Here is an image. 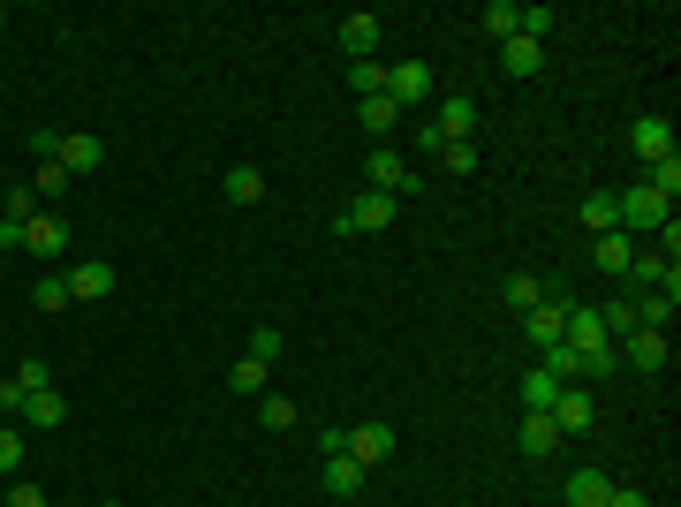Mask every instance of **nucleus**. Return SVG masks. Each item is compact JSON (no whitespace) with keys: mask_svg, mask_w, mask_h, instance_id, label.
I'll return each mask as SVG.
<instances>
[{"mask_svg":"<svg viewBox=\"0 0 681 507\" xmlns=\"http://www.w3.org/2000/svg\"><path fill=\"white\" fill-rule=\"evenodd\" d=\"M394 212H401V197H379V189H363L356 205H340V212H334V235H379Z\"/></svg>","mask_w":681,"mask_h":507,"instance_id":"nucleus-1","label":"nucleus"},{"mask_svg":"<svg viewBox=\"0 0 681 507\" xmlns=\"http://www.w3.org/2000/svg\"><path fill=\"white\" fill-rule=\"evenodd\" d=\"M667 220H674V205H667L659 189H644V182H636V189L621 197V235H659Z\"/></svg>","mask_w":681,"mask_h":507,"instance_id":"nucleus-2","label":"nucleus"},{"mask_svg":"<svg viewBox=\"0 0 681 507\" xmlns=\"http://www.w3.org/2000/svg\"><path fill=\"white\" fill-rule=\"evenodd\" d=\"M363 174H371V189H379V197H417V174L401 168V152H394V145H371Z\"/></svg>","mask_w":681,"mask_h":507,"instance_id":"nucleus-3","label":"nucleus"},{"mask_svg":"<svg viewBox=\"0 0 681 507\" xmlns=\"http://www.w3.org/2000/svg\"><path fill=\"white\" fill-rule=\"evenodd\" d=\"M545 417H553V432H560V440H583V432H591V417H598V401H591V386H560V401H553Z\"/></svg>","mask_w":681,"mask_h":507,"instance_id":"nucleus-4","label":"nucleus"},{"mask_svg":"<svg viewBox=\"0 0 681 507\" xmlns=\"http://www.w3.org/2000/svg\"><path fill=\"white\" fill-rule=\"evenodd\" d=\"M629 152H636L644 168L667 160V152H674V122H667V114H636V122H629Z\"/></svg>","mask_w":681,"mask_h":507,"instance_id":"nucleus-5","label":"nucleus"},{"mask_svg":"<svg viewBox=\"0 0 681 507\" xmlns=\"http://www.w3.org/2000/svg\"><path fill=\"white\" fill-rule=\"evenodd\" d=\"M386 99H394L401 114H409V107H424V99H432V69H424V61H401V69H386Z\"/></svg>","mask_w":681,"mask_h":507,"instance_id":"nucleus-6","label":"nucleus"},{"mask_svg":"<svg viewBox=\"0 0 681 507\" xmlns=\"http://www.w3.org/2000/svg\"><path fill=\"white\" fill-rule=\"evenodd\" d=\"M432 129H439V145H478V99H462V91L439 99V122Z\"/></svg>","mask_w":681,"mask_h":507,"instance_id":"nucleus-7","label":"nucleus"},{"mask_svg":"<svg viewBox=\"0 0 681 507\" xmlns=\"http://www.w3.org/2000/svg\"><path fill=\"white\" fill-rule=\"evenodd\" d=\"M99 160H107V145H99L91 129H76V137H61V152H53V168L69 174V182H76V174H99Z\"/></svg>","mask_w":681,"mask_h":507,"instance_id":"nucleus-8","label":"nucleus"},{"mask_svg":"<svg viewBox=\"0 0 681 507\" xmlns=\"http://www.w3.org/2000/svg\"><path fill=\"white\" fill-rule=\"evenodd\" d=\"M386 455H394V424H379V417H371V424H356V432H348V462L379 470Z\"/></svg>","mask_w":681,"mask_h":507,"instance_id":"nucleus-9","label":"nucleus"},{"mask_svg":"<svg viewBox=\"0 0 681 507\" xmlns=\"http://www.w3.org/2000/svg\"><path fill=\"white\" fill-rule=\"evenodd\" d=\"M621 363L629 371H667V334H644V326L621 334Z\"/></svg>","mask_w":681,"mask_h":507,"instance_id":"nucleus-10","label":"nucleus"},{"mask_svg":"<svg viewBox=\"0 0 681 507\" xmlns=\"http://www.w3.org/2000/svg\"><path fill=\"white\" fill-rule=\"evenodd\" d=\"M340 53L348 61H379V15H340Z\"/></svg>","mask_w":681,"mask_h":507,"instance_id":"nucleus-11","label":"nucleus"},{"mask_svg":"<svg viewBox=\"0 0 681 507\" xmlns=\"http://www.w3.org/2000/svg\"><path fill=\"white\" fill-rule=\"evenodd\" d=\"M23 424H30V432H61V424H69V401H61V386H38V394L23 401Z\"/></svg>","mask_w":681,"mask_h":507,"instance_id":"nucleus-12","label":"nucleus"},{"mask_svg":"<svg viewBox=\"0 0 681 507\" xmlns=\"http://www.w3.org/2000/svg\"><path fill=\"white\" fill-rule=\"evenodd\" d=\"M674 304H681V288H644V296H636V326H644V334H667V326H674Z\"/></svg>","mask_w":681,"mask_h":507,"instance_id":"nucleus-13","label":"nucleus"},{"mask_svg":"<svg viewBox=\"0 0 681 507\" xmlns=\"http://www.w3.org/2000/svg\"><path fill=\"white\" fill-rule=\"evenodd\" d=\"M560 334H568V311H553V304H537V311H522V341H530L537 356H545V348H553Z\"/></svg>","mask_w":681,"mask_h":507,"instance_id":"nucleus-14","label":"nucleus"},{"mask_svg":"<svg viewBox=\"0 0 681 507\" xmlns=\"http://www.w3.org/2000/svg\"><path fill=\"white\" fill-rule=\"evenodd\" d=\"M560 493H568V507H606L614 500V478H606V470H568Z\"/></svg>","mask_w":681,"mask_h":507,"instance_id":"nucleus-15","label":"nucleus"},{"mask_svg":"<svg viewBox=\"0 0 681 507\" xmlns=\"http://www.w3.org/2000/svg\"><path fill=\"white\" fill-rule=\"evenodd\" d=\"M61 243H69V220H53V212H38V220L23 227V250H30V258H61Z\"/></svg>","mask_w":681,"mask_h":507,"instance_id":"nucleus-16","label":"nucleus"},{"mask_svg":"<svg viewBox=\"0 0 681 507\" xmlns=\"http://www.w3.org/2000/svg\"><path fill=\"white\" fill-rule=\"evenodd\" d=\"M553 401H560V379H553L545 363H530V371H522V417H545Z\"/></svg>","mask_w":681,"mask_h":507,"instance_id":"nucleus-17","label":"nucleus"},{"mask_svg":"<svg viewBox=\"0 0 681 507\" xmlns=\"http://www.w3.org/2000/svg\"><path fill=\"white\" fill-rule=\"evenodd\" d=\"M107 288H114V265H99V258H91V265H69V296H76V304H99Z\"/></svg>","mask_w":681,"mask_h":507,"instance_id":"nucleus-18","label":"nucleus"},{"mask_svg":"<svg viewBox=\"0 0 681 507\" xmlns=\"http://www.w3.org/2000/svg\"><path fill=\"white\" fill-rule=\"evenodd\" d=\"M591 258H598L606 273H629V265H636V235H621V227H614V235H598V243H591Z\"/></svg>","mask_w":681,"mask_h":507,"instance_id":"nucleus-19","label":"nucleus"},{"mask_svg":"<svg viewBox=\"0 0 681 507\" xmlns=\"http://www.w3.org/2000/svg\"><path fill=\"white\" fill-rule=\"evenodd\" d=\"M500 69H508V76H537V69H545V46H537V38H508V46H500Z\"/></svg>","mask_w":681,"mask_h":507,"instance_id":"nucleus-20","label":"nucleus"},{"mask_svg":"<svg viewBox=\"0 0 681 507\" xmlns=\"http://www.w3.org/2000/svg\"><path fill=\"white\" fill-rule=\"evenodd\" d=\"M500 304H508V311H537V304H545V281H537V273H508V281H500Z\"/></svg>","mask_w":681,"mask_h":507,"instance_id":"nucleus-21","label":"nucleus"},{"mask_svg":"<svg viewBox=\"0 0 681 507\" xmlns=\"http://www.w3.org/2000/svg\"><path fill=\"white\" fill-rule=\"evenodd\" d=\"M326 493H334V500H356V493H363V462H348V455H326Z\"/></svg>","mask_w":681,"mask_h":507,"instance_id":"nucleus-22","label":"nucleus"},{"mask_svg":"<svg viewBox=\"0 0 681 507\" xmlns=\"http://www.w3.org/2000/svg\"><path fill=\"white\" fill-rule=\"evenodd\" d=\"M356 114H363V129H371V137H394V122H401V107H394L386 91H371V99H356Z\"/></svg>","mask_w":681,"mask_h":507,"instance_id":"nucleus-23","label":"nucleus"},{"mask_svg":"<svg viewBox=\"0 0 681 507\" xmlns=\"http://www.w3.org/2000/svg\"><path fill=\"white\" fill-rule=\"evenodd\" d=\"M515 447H522V455H537V462H545V455H553V447H560V432H553V417H522V432H515Z\"/></svg>","mask_w":681,"mask_h":507,"instance_id":"nucleus-24","label":"nucleus"},{"mask_svg":"<svg viewBox=\"0 0 681 507\" xmlns=\"http://www.w3.org/2000/svg\"><path fill=\"white\" fill-rule=\"evenodd\" d=\"M583 227H591V235H614V227H621V197H606V189L583 197Z\"/></svg>","mask_w":681,"mask_h":507,"instance_id":"nucleus-25","label":"nucleus"},{"mask_svg":"<svg viewBox=\"0 0 681 507\" xmlns=\"http://www.w3.org/2000/svg\"><path fill=\"white\" fill-rule=\"evenodd\" d=\"M537 363H545V371H553V379H560V386H583V356H575V348H568V341H553V348H545V356H537Z\"/></svg>","mask_w":681,"mask_h":507,"instance_id":"nucleus-26","label":"nucleus"},{"mask_svg":"<svg viewBox=\"0 0 681 507\" xmlns=\"http://www.w3.org/2000/svg\"><path fill=\"white\" fill-rule=\"evenodd\" d=\"M644 189H659V197L674 205V197H681V152H667V160H652V168H644Z\"/></svg>","mask_w":681,"mask_h":507,"instance_id":"nucleus-27","label":"nucleus"},{"mask_svg":"<svg viewBox=\"0 0 681 507\" xmlns=\"http://www.w3.org/2000/svg\"><path fill=\"white\" fill-rule=\"evenodd\" d=\"M485 30H493L500 46H508V38H522V8H515V0H485Z\"/></svg>","mask_w":681,"mask_h":507,"instance_id":"nucleus-28","label":"nucleus"},{"mask_svg":"<svg viewBox=\"0 0 681 507\" xmlns=\"http://www.w3.org/2000/svg\"><path fill=\"white\" fill-rule=\"evenodd\" d=\"M30 304H38V311H69V304H76V296H69V273H38Z\"/></svg>","mask_w":681,"mask_h":507,"instance_id":"nucleus-29","label":"nucleus"},{"mask_svg":"<svg viewBox=\"0 0 681 507\" xmlns=\"http://www.w3.org/2000/svg\"><path fill=\"white\" fill-rule=\"evenodd\" d=\"M598 326H606V341H614V334H636V296H614V304H598Z\"/></svg>","mask_w":681,"mask_h":507,"instance_id":"nucleus-30","label":"nucleus"},{"mask_svg":"<svg viewBox=\"0 0 681 507\" xmlns=\"http://www.w3.org/2000/svg\"><path fill=\"white\" fill-rule=\"evenodd\" d=\"M265 371H273V363H258V356H235L227 386H235V394H265Z\"/></svg>","mask_w":681,"mask_h":507,"instance_id":"nucleus-31","label":"nucleus"},{"mask_svg":"<svg viewBox=\"0 0 681 507\" xmlns=\"http://www.w3.org/2000/svg\"><path fill=\"white\" fill-rule=\"evenodd\" d=\"M258 424H265V432H288V424H296V401H288V394H258Z\"/></svg>","mask_w":681,"mask_h":507,"instance_id":"nucleus-32","label":"nucleus"},{"mask_svg":"<svg viewBox=\"0 0 681 507\" xmlns=\"http://www.w3.org/2000/svg\"><path fill=\"white\" fill-rule=\"evenodd\" d=\"M227 197H235V205H258V197H265V174L258 168H227Z\"/></svg>","mask_w":681,"mask_h":507,"instance_id":"nucleus-33","label":"nucleus"},{"mask_svg":"<svg viewBox=\"0 0 681 507\" xmlns=\"http://www.w3.org/2000/svg\"><path fill=\"white\" fill-rule=\"evenodd\" d=\"M288 341H281V326H250V341H243V356H258V363H273Z\"/></svg>","mask_w":681,"mask_h":507,"instance_id":"nucleus-34","label":"nucleus"},{"mask_svg":"<svg viewBox=\"0 0 681 507\" xmlns=\"http://www.w3.org/2000/svg\"><path fill=\"white\" fill-rule=\"evenodd\" d=\"M348 84H356V99L386 91V61H356V69H348Z\"/></svg>","mask_w":681,"mask_h":507,"instance_id":"nucleus-35","label":"nucleus"},{"mask_svg":"<svg viewBox=\"0 0 681 507\" xmlns=\"http://www.w3.org/2000/svg\"><path fill=\"white\" fill-rule=\"evenodd\" d=\"M23 447H30V440H23L15 424H0V478H15V470H23Z\"/></svg>","mask_w":681,"mask_h":507,"instance_id":"nucleus-36","label":"nucleus"},{"mask_svg":"<svg viewBox=\"0 0 681 507\" xmlns=\"http://www.w3.org/2000/svg\"><path fill=\"white\" fill-rule=\"evenodd\" d=\"M15 386H23V394H38V386H53V371H46L38 356H23V363H15Z\"/></svg>","mask_w":681,"mask_h":507,"instance_id":"nucleus-37","label":"nucleus"},{"mask_svg":"<svg viewBox=\"0 0 681 507\" xmlns=\"http://www.w3.org/2000/svg\"><path fill=\"white\" fill-rule=\"evenodd\" d=\"M545 30H553V8H522V38H537V46H545Z\"/></svg>","mask_w":681,"mask_h":507,"instance_id":"nucleus-38","label":"nucleus"},{"mask_svg":"<svg viewBox=\"0 0 681 507\" xmlns=\"http://www.w3.org/2000/svg\"><path fill=\"white\" fill-rule=\"evenodd\" d=\"M0 212H15V220H38V189H8V205Z\"/></svg>","mask_w":681,"mask_h":507,"instance_id":"nucleus-39","label":"nucleus"},{"mask_svg":"<svg viewBox=\"0 0 681 507\" xmlns=\"http://www.w3.org/2000/svg\"><path fill=\"white\" fill-rule=\"evenodd\" d=\"M23 227H30V220H15V212H0V258H8V250H23Z\"/></svg>","mask_w":681,"mask_h":507,"instance_id":"nucleus-40","label":"nucleus"},{"mask_svg":"<svg viewBox=\"0 0 681 507\" xmlns=\"http://www.w3.org/2000/svg\"><path fill=\"white\" fill-rule=\"evenodd\" d=\"M439 160H447L455 174H470V168H478V145H439Z\"/></svg>","mask_w":681,"mask_h":507,"instance_id":"nucleus-41","label":"nucleus"},{"mask_svg":"<svg viewBox=\"0 0 681 507\" xmlns=\"http://www.w3.org/2000/svg\"><path fill=\"white\" fill-rule=\"evenodd\" d=\"M30 189H38V205H46V197H61V189H69V174H61V168H38V182H30Z\"/></svg>","mask_w":681,"mask_h":507,"instance_id":"nucleus-42","label":"nucleus"},{"mask_svg":"<svg viewBox=\"0 0 681 507\" xmlns=\"http://www.w3.org/2000/svg\"><path fill=\"white\" fill-rule=\"evenodd\" d=\"M8 507H46V493H38V485H23V478H15V485H8Z\"/></svg>","mask_w":681,"mask_h":507,"instance_id":"nucleus-43","label":"nucleus"},{"mask_svg":"<svg viewBox=\"0 0 681 507\" xmlns=\"http://www.w3.org/2000/svg\"><path fill=\"white\" fill-rule=\"evenodd\" d=\"M23 401H30V394H23V386H15V379H0V417H15V409H23Z\"/></svg>","mask_w":681,"mask_h":507,"instance_id":"nucleus-44","label":"nucleus"},{"mask_svg":"<svg viewBox=\"0 0 681 507\" xmlns=\"http://www.w3.org/2000/svg\"><path fill=\"white\" fill-rule=\"evenodd\" d=\"M606 507H652V500H644V493H629V485H614V500H606Z\"/></svg>","mask_w":681,"mask_h":507,"instance_id":"nucleus-45","label":"nucleus"},{"mask_svg":"<svg viewBox=\"0 0 681 507\" xmlns=\"http://www.w3.org/2000/svg\"><path fill=\"white\" fill-rule=\"evenodd\" d=\"M107 507H114V500H107Z\"/></svg>","mask_w":681,"mask_h":507,"instance_id":"nucleus-46","label":"nucleus"}]
</instances>
